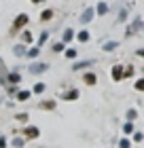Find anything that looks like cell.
Wrapping results in <instances>:
<instances>
[{
	"mask_svg": "<svg viewBox=\"0 0 144 148\" xmlns=\"http://www.w3.org/2000/svg\"><path fill=\"white\" fill-rule=\"evenodd\" d=\"M19 133H21V138L25 140V142H34V140H38V138H40V127H38V125H30V123H28V125H25Z\"/></svg>",
	"mask_w": 144,
	"mask_h": 148,
	"instance_id": "1",
	"label": "cell"
},
{
	"mask_svg": "<svg viewBox=\"0 0 144 148\" xmlns=\"http://www.w3.org/2000/svg\"><path fill=\"white\" fill-rule=\"evenodd\" d=\"M28 23H30V17L25 15V13H19V15L13 19V25H11V34H17V32H21L28 28Z\"/></svg>",
	"mask_w": 144,
	"mask_h": 148,
	"instance_id": "2",
	"label": "cell"
},
{
	"mask_svg": "<svg viewBox=\"0 0 144 148\" xmlns=\"http://www.w3.org/2000/svg\"><path fill=\"white\" fill-rule=\"evenodd\" d=\"M49 68H51V66L47 62H32V64H28V74H32V76H40V74H45Z\"/></svg>",
	"mask_w": 144,
	"mask_h": 148,
	"instance_id": "3",
	"label": "cell"
},
{
	"mask_svg": "<svg viewBox=\"0 0 144 148\" xmlns=\"http://www.w3.org/2000/svg\"><path fill=\"white\" fill-rule=\"evenodd\" d=\"M38 108L45 110V112H53V110L57 108V102H55V99H40V102H38Z\"/></svg>",
	"mask_w": 144,
	"mask_h": 148,
	"instance_id": "4",
	"label": "cell"
},
{
	"mask_svg": "<svg viewBox=\"0 0 144 148\" xmlns=\"http://www.w3.org/2000/svg\"><path fill=\"white\" fill-rule=\"evenodd\" d=\"M79 97H81V91L79 89H70V91L61 93V99H64V102H76Z\"/></svg>",
	"mask_w": 144,
	"mask_h": 148,
	"instance_id": "5",
	"label": "cell"
},
{
	"mask_svg": "<svg viewBox=\"0 0 144 148\" xmlns=\"http://www.w3.org/2000/svg\"><path fill=\"white\" fill-rule=\"evenodd\" d=\"M93 64H95L93 59H85V62H74V64H72V70H74V72H81V70H87V68H91Z\"/></svg>",
	"mask_w": 144,
	"mask_h": 148,
	"instance_id": "6",
	"label": "cell"
},
{
	"mask_svg": "<svg viewBox=\"0 0 144 148\" xmlns=\"http://www.w3.org/2000/svg\"><path fill=\"white\" fill-rule=\"evenodd\" d=\"M6 85H19V83H21V74H19L17 70H13V72H9V74H6Z\"/></svg>",
	"mask_w": 144,
	"mask_h": 148,
	"instance_id": "7",
	"label": "cell"
},
{
	"mask_svg": "<svg viewBox=\"0 0 144 148\" xmlns=\"http://www.w3.org/2000/svg\"><path fill=\"white\" fill-rule=\"evenodd\" d=\"M19 38H21V45H25V47L34 45V34L30 30H21V32H19Z\"/></svg>",
	"mask_w": 144,
	"mask_h": 148,
	"instance_id": "8",
	"label": "cell"
},
{
	"mask_svg": "<svg viewBox=\"0 0 144 148\" xmlns=\"http://www.w3.org/2000/svg\"><path fill=\"white\" fill-rule=\"evenodd\" d=\"M93 15H95V9H85L83 13H81V17H79V21L81 23H89V21H91V19H93Z\"/></svg>",
	"mask_w": 144,
	"mask_h": 148,
	"instance_id": "9",
	"label": "cell"
},
{
	"mask_svg": "<svg viewBox=\"0 0 144 148\" xmlns=\"http://www.w3.org/2000/svg\"><path fill=\"white\" fill-rule=\"evenodd\" d=\"M83 83L89 85V87H93L95 83H98V74H95V72H85L83 74Z\"/></svg>",
	"mask_w": 144,
	"mask_h": 148,
	"instance_id": "10",
	"label": "cell"
},
{
	"mask_svg": "<svg viewBox=\"0 0 144 148\" xmlns=\"http://www.w3.org/2000/svg\"><path fill=\"white\" fill-rule=\"evenodd\" d=\"M30 97H32V91H30V89H19V91L15 93V99H17V102H28Z\"/></svg>",
	"mask_w": 144,
	"mask_h": 148,
	"instance_id": "11",
	"label": "cell"
},
{
	"mask_svg": "<svg viewBox=\"0 0 144 148\" xmlns=\"http://www.w3.org/2000/svg\"><path fill=\"white\" fill-rule=\"evenodd\" d=\"M110 76H112V80H116V83H119V80H123V66H112V70H110Z\"/></svg>",
	"mask_w": 144,
	"mask_h": 148,
	"instance_id": "12",
	"label": "cell"
},
{
	"mask_svg": "<svg viewBox=\"0 0 144 148\" xmlns=\"http://www.w3.org/2000/svg\"><path fill=\"white\" fill-rule=\"evenodd\" d=\"M32 95H43V93L47 91V85L43 83V80H38V83H34V87H32Z\"/></svg>",
	"mask_w": 144,
	"mask_h": 148,
	"instance_id": "13",
	"label": "cell"
},
{
	"mask_svg": "<svg viewBox=\"0 0 144 148\" xmlns=\"http://www.w3.org/2000/svg\"><path fill=\"white\" fill-rule=\"evenodd\" d=\"M47 40H49V32L43 30V32H40V36H38L36 40H34V47H38V49H40V47H45Z\"/></svg>",
	"mask_w": 144,
	"mask_h": 148,
	"instance_id": "14",
	"label": "cell"
},
{
	"mask_svg": "<svg viewBox=\"0 0 144 148\" xmlns=\"http://www.w3.org/2000/svg\"><path fill=\"white\" fill-rule=\"evenodd\" d=\"M25 51H28V47L21 45V42L13 47V55H15V57H25Z\"/></svg>",
	"mask_w": 144,
	"mask_h": 148,
	"instance_id": "15",
	"label": "cell"
},
{
	"mask_svg": "<svg viewBox=\"0 0 144 148\" xmlns=\"http://www.w3.org/2000/svg\"><path fill=\"white\" fill-rule=\"evenodd\" d=\"M25 144H28V142H25V140H23L21 136H15V138H11V142H9V146H13V148H23Z\"/></svg>",
	"mask_w": 144,
	"mask_h": 148,
	"instance_id": "16",
	"label": "cell"
},
{
	"mask_svg": "<svg viewBox=\"0 0 144 148\" xmlns=\"http://www.w3.org/2000/svg\"><path fill=\"white\" fill-rule=\"evenodd\" d=\"M38 55H40L38 47H28V51H25V59H38Z\"/></svg>",
	"mask_w": 144,
	"mask_h": 148,
	"instance_id": "17",
	"label": "cell"
},
{
	"mask_svg": "<svg viewBox=\"0 0 144 148\" xmlns=\"http://www.w3.org/2000/svg\"><path fill=\"white\" fill-rule=\"evenodd\" d=\"M72 38H74V30H72V28H66V30H64V34H61V42L68 45Z\"/></svg>",
	"mask_w": 144,
	"mask_h": 148,
	"instance_id": "18",
	"label": "cell"
},
{
	"mask_svg": "<svg viewBox=\"0 0 144 148\" xmlns=\"http://www.w3.org/2000/svg\"><path fill=\"white\" fill-rule=\"evenodd\" d=\"M140 28H142V21H140V19H136V21H134V23H132V25L127 28V32H125V34H127V36H132L134 32H138Z\"/></svg>",
	"mask_w": 144,
	"mask_h": 148,
	"instance_id": "19",
	"label": "cell"
},
{
	"mask_svg": "<svg viewBox=\"0 0 144 148\" xmlns=\"http://www.w3.org/2000/svg\"><path fill=\"white\" fill-rule=\"evenodd\" d=\"M15 121H19V123H25V125H28V121H30V112H17V114H15Z\"/></svg>",
	"mask_w": 144,
	"mask_h": 148,
	"instance_id": "20",
	"label": "cell"
},
{
	"mask_svg": "<svg viewBox=\"0 0 144 148\" xmlns=\"http://www.w3.org/2000/svg\"><path fill=\"white\" fill-rule=\"evenodd\" d=\"M89 38H91V36H89L87 30H81L79 34H76V40H79V42H89Z\"/></svg>",
	"mask_w": 144,
	"mask_h": 148,
	"instance_id": "21",
	"label": "cell"
},
{
	"mask_svg": "<svg viewBox=\"0 0 144 148\" xmlns=\"http://www.w3.org/2000/svg\"><path fill=\"white\" fill-rule=\"evenodd\" d=\"M49 19H53V11L51 9H47V11H43V13H40V21H49Z\"/></svg>",
	"mask_w": 144,
	"mask_h": 148,
	"instance_id": "22",
	"label": "cell"
},
{
	"mask_svg": "<svg viewBox=\"0 0 144 148\" xmlns=\"http://www.w3.org/2000/svg\"><path fill=\"white\" fill-rule=\"evenodd\" d=\"M95 13H98V15H106V13H108V4L106 2H100L98 6H95Z\"/></svg>",
	"mask_w": 144,
	"mask_h": 148,
	"instance_id": "23",
	"label": "cell"
},
{
	"mask_svg": "<svg viewBox=\"0 0 144 148\" xmlns=\"http://www.w3.org/2000/svg\"><path fill=\"white\" fill-rule=\"evenodd\" d=\"M116 47H119V42H116V40H108V42H106L104 47H102V49H104V51L108 53V51H114Z\"/></svg>",
	"mask_w": 144,
	"mask_h": 148,
	"instance_id": "24",
	"label": "cell"
},
{
	"mask_svg": "<svg viewBox=\"0 0 144 148\" xmlns=\"http://www.w3.org/2000/svg\"><path fill=\"white\" fill-rule=\"evenodd\" d=\"M51 49H53V53H64V51H66V45L59 40V42H53V47H51Z\"/></svg>",
	"mask_w": 144,
	"mask_h": 148,
	"instance_id": "25",
	"label": "cell"
},
{
	"mask_svg": "<svg viewBox=\"0 0 144 148\" xmlns=\"http://www.w3.org/2000/svg\"><path fill=\"white\" fill-rule=\"evenodd\" d=\"M64 55H66V59H76V49H66Z\"/></svg>",
	"mask_w": 144,
	"mask_h": 148,
	"instance_id": "26",
	"label": "cell"
},
{
	"mask_svg": "<svg viewBox=\"0 0 144 148\" xmlns=\"http://www.w3.org/2000/svg\"><path fill=\"white\" fill-rule=\"evenodd\" d=\"M17 91H19L17 85H6V95H15Z\"/></svg>",
	"mask_w": 144,
	"mask_h": 148,
	"instance_id": "27",
	"label": "cell"
},
{
	"mask_svg": "<svg viewBox=\"0 0 144 148\" xmlns=\"http://www.w3.org/2000/svg\"><path fill=\"white\" fill-rule=\"evenodd\" d=\"M134 74V66H127V68H123V78H129Z\"/></svg>",
	"mask_w": 144,
	"mask_h": 148,
	"instance_id": "28",
	"label": "cell"
},
{
	"mask_svg": "<svg viewBox=\"0 0 144 148\" xmlns=\"http://www.w3.org/2000/svg\"><path fill=\"white\" fill-rule=\"evenodd\" d=\"M123 133H127V136L134 133V123H125V125H123Z\"/></svg>",
	"mask_w": 144,
	"mask_h": 148,
	"instance_id": "29",
	"label": "cell"
},
{
	"mask_svg": "<svg viewBox=\"0 0 144 148\" xmlns=\"http://www.w3.org/2000/svg\"><path fill=\"white\" fill-rule=\"evenodd\" d=\"M125 116H127V123H132V121H134L136 116H138V112H136V110H127Z\"/></svg>",
	"mask_w": 144,
	"mask_h": 148,
	"instance_id": "30",
	"label": "cell"
},
{
	"mask_svg": "<svg viewBox=\"0 0 144 148\" xmlns=\"http://www.w3.org/2000/svg\"><path fill=\"white\" fill-rule=\"evenodd\" d=\"M119 148H132V142H129L127 138H123L121 142H119Z\"/></svg>",
	"mask_w": 144,
	"mask_h": 148,
	"instance_id": "31",
	"label": "cell"
},
{
	"mask_svg": "<svg viewBox=\"0 0 144 148\" xmlns=\"http://www.w3.org/2000/svg\"><path fill=\"white\" fill-rule=\"evenodd\" d=\"M0 148H9V138L6 136H0Z\"/></svg>",
	"mask_w": 144,
	"mask_h": 148,
	"instance_id": "32",
	"label": "cell"
},
{
	"mask_svg": "<svg viewBox=\"0 0 144 148\" xmlns=\"http://www.w3.org/2000/svg\"><path fill=\"white\" fill-rule=\"evenodd\" d=\"M136 91H144V78L136 80Z\"/></svg>",
	"mask_w": 144,
	"mask_h": 148,
	"instance_id": "33",
	"label": "cell"
},
{
	"mask_svg": "<svg viewBox=\"0 0 144 148\" xmlns=\"http://www.w3.org/2000/svg\"><path fill=\"white\" fill-rule=\"evenodd\" d=\"M125 19H127V11L123 9V11L119 13V21H125Z\"/></svg>",
	"mask_w": 144,
	"mask_h": 148,
	"instance_id": "34",
	"label": "cell"
},
{
	"mask_svg": "<svg viewBox=\"0 0 144 148\" xmlns=\"http://www.w3.org/2000/svg\"><path fill=\"white\" fill-rule=\"evenodd\" d=\"M142 138H144V136H142L140 131H138V133H134V140H136V142H142Z\"/></svg>",
	"mask_w": 144,
	"mask_h": 148,
	"instance_id": "35",
	"label": "cell"
},
{
	"mask_svg": "<svg viewBox=\"0 0 144 148\" xmlns=\"http://www.w3.org/2000/svg\"><path fill=\"white\" fill-rule=\"evenodd\" d=\"M0 87H6V78L4 76H0Z\"/></svg>",
	"mask_w": 144,
	"mask_h": 148,
	"instance_id": "36",
	"label": "cell"
},
{
	"mask_svg": "<svg viewBox=\"0 0 144 148\" xmlns=\"http://www.w3.org/2000/svg\"><path fill=\"white\" fill-rule=\"evenodd\" d=\"M138 55H140V57H144V49H138Z\"/></svg>",
	"mask_w": 144,
	"mask_h": 148,
	"instance_id": "37",
	"label": "cell"
},
{
	"mask_svg": "<svg viewBox=\"0 0 144 148\" xmlns=\"http://www.w3.org/2000/svg\"><path fill=\"white\" fill-rule=\"evenodd\" d=\"M32 2H34V4H38V2H45V0H32Z\"/></svg>",
	"mask_w": 144,
	"mask_h": 148,
	"instance_id": "38",
	"label": "cell"
},
{
	"mask_svg": "<svg viewBox=\"0 0 144 148\" xmlns=\"http://www.w3.org/2000/svg\"><path fill=\"white\" fill-rule=\"evenodd\" d=\"M0 64H2V59H0Z\"/></svg>",
	"mask_w": 144,
	"mask_h": 148,
	"instance_id": "39",
	"label": "cell"
}]
</instances>
